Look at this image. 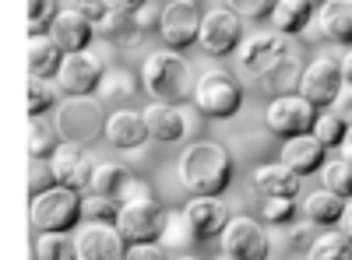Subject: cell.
Listing matches in <instances>:
<instances>
[{
	"mask_svg": "<svg viewBox=\"0 0 352 260\" xmlns=\"http://www.w3.org/2000/svg\"><path fill=\"white\" fill-rule=\"evenodd\" d=\"M342 88H345V74H342V60H335V56H317L303 67L300 95L314 109H331Z\"/></svg>",
	"mask_w": 352,
	"mask_h": 260,
	"instance_id": "cell-7",
	"label": "cell"
},
{
	"mask_svg": "<svg viewBox=\"0 0 352 260\" xmlns=\"http://www.w3.org/2000/svg\"><path fill=\"white\" fill-rule=\"evenodd\" d=\"M144 92H148L155 102H169V106H180L194 99L197 88V78L190 71V64L180 56V49H159L144 60Z\"/></svg>",
	"mask_w": 352,
	"mask_h": 260,
	"instance_id": "cell-2",
	"label": "cell"
},
{
	"mask_svg": "<svg viewBox=\"0 0 352 260\" xmlns=\"http://www.w3.org/2000/svg\"><path fill=\"white\" fill-rule=\"evenodd\" d=\"M349 134V123L338 117L335 109H324V113H317V123H314V137L324 144V148H335V144H342Z\"/></svg>",
	"mask_w": 352,
	"mask_h": 260,
	"instance_id": "cell-33",
	"label": "cell"
},
{
	"mask_svg": "<svg viewBox=\"0 0 352 260\" xmlns=\"http://www.w3.org/2000/svg\"><path fill=\"white\" fill-rule=\"evenodd\" d=\"M314 4H324V0H314Z\"/></svg>",
	"mask_w": 352,
	"mask_h": 260,
	"instance_id": "cell-54",
	"label": "cell"
},
{
	"mask_svg": "<svg viewBox=\"0 0 352 260\" xmlns=\"http://www.w3.org/2000/svg\"><path fill=\"white\" fill-rule=\"evenodd\" d=\"M226 4L240 18H247V21H268L278 0H226Z\"/></svg>",
	"mask_w": 352,
	"mask_h": 260,
	"instance_id": "cell-41",
	"label": "cell"
},
{
	"mask_svg": "<svg viewBox=\"0 0 352 260\" xmlns=\"http://www.w3.org/2000/svg\"><path fill=\"white\" fill-rule=\"evenodd\" d=\"M56 88H60V84L50 81V78H32L28 81V117L39 120L43 113L56 102Z\"/></svg>",
	"mask_w": 352,
	"mask_h": 260,
	"instance_id": "cell-34",
	"label": "cell"
},
{
	"mask_svg": "<svg viewBox=\"0 0 352 260\" xmlns=\"http://www.w3.org/2000/svg\"><path fill=\"white\" fill-rule=\"evenodd\" d=\"M307 260H352V243L338 233V228H331V233L314 239Z\"/></svg>",
	"mask_w": 352,
	"mask_h": 260,
	"instance_id": "cell-32",
	"label": "cell"
},
{
	"mask_svg": "<svg viewBox=\"0 0 352 260\" xmlns=\"http://www.w3.org/2000/svg\"><path fill=\"white\" fill-rule=\"evenodd\" d=\"M342 74H345V81L352 84V49L345 53V60H342Z\"/></svg>",
	"mask_w": 352,
	"mask_h": 260,
	"instance_id": "cell-52",
	"label": "cell"
},
{
	"mask_svg": "<svg viewBox=\"0 0 352 260\" xmlns=\"http://www.w3.org/2000/svg\"><path fill=\"white\" fill-rule=\"evenodd\" d=\"M176 260H197V257H190V253H184V257H176Z\"/></svg>",
	"mask_w": 352,
	"mask_h": 260,
	"instance_id": "cell-53",
	"label": "cell"
},
{
	"mask_svg": "<svg viewBox=\"0 0 352 260\" xmlns=\"http://www.w3.org/2000/svg\"><path fill=\"white\" fill-rule=\"evenodd\" d=\"M134 95H138V81H134V74H131V71H124V67L106 71V74H102V81H99V92H96V99H99V102L116 106V109H124L127 102H134Z\"/></svg>",
	"mask_w": 352,
	"mask_h": 260,
	"instance_id": "cell-26",
	"label": "cell"
},
{
	"mask_svg": "<svg viewBox=\"0 0 352 260\" xmlns=\"http://www.w3.org/2000/svg\"><path fill=\"white\" fill-rule=\"evenodd\" d=\"M320 36L335 46H352V0H324L314 14Z\"/></svg>",
	"mask_w": 352,
	"mask_h": 260,
	"instance_id": "cell-22",
	"label": "cell"
},
{
	"mask_svg": "<svg viewBox=\"0 0 352 260\" xmlns=\"http://www.w3.org/2000/svg\"><path fill=\"white\" fill-rule=\"evenodd\" d=\"M342 211H345V200H342L338 193H331V190H317V193H310V197L303 200L307 222H314V225H320V228H335L338 218H342Z\"/></svg>",
	"mask_w": 352,
	"mask_h": 260,
	"instance_id": "cell-27",
	"label": "cell"
},
{
	"mask_svg": "<svg viewBox=\"0 0 352 260\" xmlns=\"http://www.w3.org/2000/svg\"><path fill=\"white\" fill-rule=\"evenodd\" d=\"M127 180H131V169H127V165H120V162H102V165H96V176H92V193L120 200V193H124Z\"/></svg>",
	"mask_w": 352,
	"mask_h": 260,
	"instance_id": "cell-29",
	"label": "cell"
},
{
	"mask_svg": "<svg viewBox=\"0 0 352 260\" xmlns=\"http://www.w3.org/2000/svg\"><path fill=\"white\" fill-rule=\"evenodd\" d=\"M300 81H303V64L296 60V56H285V60H278L272 71H264L257 78L261 92L272 95V99H282V95H300Z\"/></svg>",
	"mask_w": 352,
	"mask_h": 260,
	"instance_id": "cell-23",
	"label": "cell"
},
{
	"mask_svg": "<svg viewBox=\"0 0 352 260\" xmlns=\"http://www.w3.org/2000/svg\"><path fill=\"white\" fill-rule=\"evenodd\" d=\"M106 109L99 99L92 95H71L67 102L56 106V134H60L67 144H92L106 134Z\"/></svg>",
	"mask_w": 352,
	"mask_h": 260,
	"instance_id": "cell-3",
	"label": "cell"
},
{
	"mask_svg": "<svg viewBox=\"0 0 352 260\" xmlns=\"http://www.w3.org/2000/svg\"><path fill=\"white\" fill-rule=\"evenodd\" d=\"M264 120H268V130L282 141L289 137H303V134H314V123H317V109L303 99V95H282V99H272L268 109H264Z\"/></svg>",
	"mask_w": 352,
	"mask_h": 260,
	"instance_id": "cell-9",
	"label": "cell"
},
{
	"mask_svg": "<svg viewBox=\"0 0 352 260\" xmlns=\"http://www.w3.org/2000/svg\"><path fill=\"white\" fill-rule=\"evenodd\" d=\"M148 123H144V113L124 106L109 113V123H106V141L113 144V148H124V152H138L144 141H148Z\"/></svg>",
	"mask_w": 352,
	"mask_h": 260,
	"instance_id": "cell-17",
	"label": "cell"
},
{
	"mask_svg": "<svg viewBox=\"0 0 352 260\" xmlns=\"http://www.w3.org/2000/svg\"><path fill=\"white\" fill-rule=\"evenodd\" d=\"M222 260H226V257H222Z\"/></svg>",
	"mask_w": 352,
	"mask_h": 260,
	"instance_id": "cell-55",
	"label": "cell"
},
{
	"mask_svg": "<svg viewBox=\"0 0 352 260\" xmlns=\"http://www.w3.org/2000/svg\"><path fill=\"white\" fill-rule=\"evenodd\" d=\"M134 200H155V187L141 176H131L124 193H120V204H134Z\"/></svg>",
	"mask_w": 352,
	"mask_h": 260,
	"instance_id": "cell-44",
	"label": "cell"
},
{
	"mask_svg": "<svg viewBox=\"0 0 352 260\" xmlns=\"http://www.w3.org/2000/svg\"><path fill=\"white\" fill-rule=\"evenodd\" d=\"M131 243L109 222H88L78 233V260H127Z\"/></svg>",
	"mask_w": 352,
	"mask_h": 260,
	"instance_id": "cell-14",
	"label": "cell"
},
{
	"mask_svg": "<svg viewBox=\"0 0 352 260\" xmlns=\"http://www.w3.org/2000/svg\"><path fill=\"white\" fill-rule=\"evenodd\" d=\"M194 106L212 120H229L243 109V84L236 74H229L222 67L215 71H204L197 78V88H194Z\"/></svg>",
	"mask_w": 352,
	"mask_h": 260,
	"instance_id": "cell-4",
	"label": "cell"
},
{
	"mask_svg": "<svg viewBox=\"0 0 352 260\" xmlns=\"http://www.w3.org/2000/svg\"><path fill=\"white\" fill-rule=\"evenodd\" d=\"M127 260H169L155 243H144V246H131L127 250Z\"/></svg>",
	"mask_w": 352,
	"mask_h": 260,
	"instance_id": "cell-48",
	"label": "cell"
},
{
	"mask_svg": "<svg viewBox=\"0 0 352 260\" xmlns=\"http://www.w3.org/2000/svg\"><path fill=\"white\" fill-rule=\"evenodd\" d=\"M162 11H166V8L159 4V0H144V4L134 11L141 32H159V25H162Z\"/></svg>",
	"mask_w": 352,
	"mask_h": 260,
	"instance_id": "cell-43",
	"label": "cell"
},
{
	"mask_svg": "<svg viewBox=\"0 0 352 260\" xmlns=\"http://www.w3.org/2000/svg\"><path fill=\"white\" fill-rule=\"evenodd\" d=\"M53 162V172H56V183L67 187V190H92V176H96V165L92 158L85 155L81 144H60L56 148V155L50 158Z\"/></svg>",
	"mask_w": 352,
	"mask_h": 260,
	"instance_id": "cell-15",
	"label": "cell"
},
{
	"mask_svg": "<svg viewBox=\"0 0 352 260\" xmlns=\"http://www.w3.org/2000/svg\"><path fill=\"white\" fill-rule=\"evenodd\" d=\"M184 215L194 228L197 239H215L226 233V225L232 222V211L226 208L222 197H190L184 204Z\"/></svg>",
	"mask_w": 352,
	"mask_h": 260,
	"instance_id": "cell-16",
	"label": "cell"
},
{
	"mask_svg": "<svg viewBox=\"0 0 352 260\" xmlns=\"http://www.w3.org/2000/svg\"><path fill=\"white\" fill-rule=\"evenodd\" d=\"M50 36H53V43L60 46L64 53H81V49H88V43H92L96 25L88 21V18H81L78 11L64 8L60 14H56V21H53V28H50Z\"/></svg>",
	"mask_w": 352,
	"mask_h": 260,
	"instance_id": "cell-21",
	"label": "cell"
},
{
	"mask_svg": "<svg viewBox=\"0 0 352 260\" xmlns=\"http://www.w3.org/2000/svg\"><path fill=\"white\" fill-rule=\"evenodd\" d=\"M169 225V211L159 200H134V204H120V218L116 228L131 246H144V243H159Z\"/></svg>",
	"mask_w": 352,
	"mask_h": 260,
	"instance_id": "cell-6",
	"label": "cell"
},
{
	"mask_svg": "<svg viewBox=\"0 0 352 260\" xmlns=\"http://www.w3.org/2000/svg\"><path fill=\"white\" fill-rule=\"evenodd\" d=\"M56 0H28V39L32 36H50L56 21Z\"/></svg>",
	"mask_w": 352,
	"mask_h": 260,
	"instance_id": "cell-36",
	"label": "cell"
},
{
	"mask_svg": "<svg viewBox=\"0 0 352 260\" xmlns=\"http://www.w3.org/2000/svg\"><path fill=\"white\" fill-rule=\"evenodd\" d=\"M53 187H60V183H56V172H53V162L32 158V165H28V193L43 197V193H50Z\"/></svg>",
	"mask_w": 352,
	"mask_h": 260,
	"instance_id": "cell-38",
	"label": "cell"
},
{
	"mask_svg": "<svg viewBox=\"0 0 352 260\" xmlns=\"http://www.w3.org/2000/svg\"><path fill=\"white\" fill-rule=\"evenodd\" d=\"M243 152H247V158H254V162L264 165V158H272V152H275V134H272V130L247 134V137H243Z\"/></svg>",
	"mask_w": 352,
	"mask_h": 260,
	"instance_id": "cell-42",
	"label": "cell"
},
{
	"mask_svg": "<svg viewBox=\"0 0 352 260\" xmlns=\"http://www.w3.org/2000/svg\"><path fill=\"white\" fill-rule=\"evenodd\" d=\"M331 109H335L338 117L352 127V84H349V81H345V88L338 92V99H335V106H331Z\"/></svg>",
	"mask_w": 352,
	"mask_h": 260,
	"instance_id": "cell-47",
	"label": "cell"
},
{
	"mask_svg": "<svg viewBox=\"0 0 352 260\" xmlns=\"http://www.w3.org/2000/svg\"><path fill=\"white\" fill-rule=\"evenodd\" d=\"M303 176L296 169H289L285 162H264L254 172V190L268 200V197H300Z\"/></svg>",
	"mask_w": 352,
	"mask_h": 260,
	"instance_id": "cell-18",
	"label": "cell"
},
{
	"mask_svg": "<svg viewBox=\"0 0 352 260\" xmlns=\"http://www.w3.org/2000/svg\"><path fill=\"white\" fill-rule=\"evenodd\" d=\"M296 197H268L264 200V211L261 218L268 225H292V218H296Z\"/></svg>",
	"mask_w": 352,
	"mask_h": 260,
	"instance_id": "cell-39",
	"label": "cell"
},
{
	"mask_svg": "<svg viewBox=\"0 0 352 260\" xmlns=\"http://www.w3.org/2000/svg\"><path fill=\"white\" fill-rule=\"evenodd\" d=\"M335 228H338V233L352 243V197L345 200V211H342V218H338V225H335Z\"/></svg>",
	"mask_w": 352,
	"mask_h": 260,
	"instance_id": "cell-49",
	"label": "cell"
},
{
	"mask_svg": "<svg viewBox=\"0 0 352 260\" xmlns=\"http://www.w3.org/2000/svg\"><path fill=\"white\" fill-rule=\"evenodd\" d=\"M292 49H289V36H282V32H257V36H250L240 49H236V56H240V71L247 74V78H261L264 71H272L278 60H285Z\"/></svg>",
	"mask_w": 352,
	"mask_h": 260,
	"instance_id": "cell-12",
	"label": "cell"
},
{
	"mask_svg": "<svg viewBox=\"0 0 352 260\" xmlns=\"http://www.w3.org/2000/svg\"><path fill=\"white\" fill-rule=\"evenodd\" d=\"M201 11H197V0H169L166 11H162V25H159V36L169 49H187L190 43L201 39Z\"/></svg>",
	"mask_w": 352,
	"mask_h": 260,
	"instance_id": "cell-11",
	"label": "cell"
},
{
	"mask_svg": "<svg viewBox=\"0 0 352 260\" xmlns=\"http://www.w3.org/2000/svg\"><path fill=\"white\" fill-rule=\"evenodd\" d=\"M278 158H282L289 169H296L300 176H310V172H320V165L328 162V148H324V144H320L314 134H303V137L282 141Z\"/></svg>",
	"mask_w": 352,
	"mask_h": 260,
	"instance_id": "cell-19",
	"label": "cell"
},
{
	"mask_svg": "<svg viewBox=\"0 0 352 260\" xmlns=\"http://www.w3.org/2000/svg\"><path fill=\"white\" fill-rule=\"evenodd\" d=\"M201 49L208 56H229L243 46V18L232 8H212L201 18Z\"/></svg>",
	"mask_w": 352,
	"mask_h": 260,
	"instance_id": "cell-8",
	"label": "cell"
},
{
	"mask_svg": "<svg viewBox=\"0 0 352 260\" xmlns=\"http://www.w3.org/2000/svg\"><path fill=\"white\" fill-rule=\"evenodd\" d=\"M67 8L71 11H78L81 18H88V21H92V25H99L102 18H106V4H102V0H67Z\"/></svg>",
	"mask_w": 352,
	"mask_h": 260,
	"instance_id": "cell-45",
	"label": "cell"
},
{
	"mask_svg": "<svg viewBox=\"0 0 352 260\" xmlns=\"http://www.w3.org/2000/svg\"><path fill=\"white\" fill-rule=\"evenodd\" d=\"M102 74L106 71L99 64V56L81 49V53H64V64H60L53 81L60 84V92H67V95H96Z\"/></svg>",
	"mask_w": 352,
	"mask_h": 260,
	"instance_id": "cell-13",
	"label": "cell"
},
{
	"mask_svg": "<svg viewBox=\"0 0 352 260\" xmlns=\"http://www.w3.org/2000/svg\"><path fill=\"white\" fill-rule=\"evenodd\" d=\"M78 218H85L78 190L53 187L50 193L32 197V228L36 233H71Z\"/></svg>",
	"mask_w": 352,
	"mask_h": 260,
	"instance_id": "cell-5",
	"label": "cell"
},
{
	"mask_svg": "<svg viewBox=\"0 0 352 260\" xmlns=\"http://www.w3.org/2000/svg\"><path fill=\"white\" fill-rule=\"evenodd\" d=\"M96 32L109 43H131L134 36H141L134 11H106V18L96 25Z\"/></svg>",
	"mask_w": 352,
	"mask_h": 260,
	"instance_id": "cell-30",
	"label": "cell"
},
{
	"mask_svg": "<svg viewBox=\"0 0 352 260\" xmlns=\"http://www.w3.org/2000/svg\"><path fill=\"white\" fill-rule=\"evenodd\" d=\"M317 228H320V225H314V222L292 225V228H289V246H314V239H317Z\"/></svg>",
	"mask_w": 352,
	"mask_h": 260,
	"instance_id": "cell-46",
	"label": "cell"
},
{
	"mask_svg": "<svg viewBox=\"0 0 352 260\" xmlns=\"http://www.w3.org/2000/svg\"><path fill=\"white\" fill-rule=\"evenodd\" d=\"M159 243L162 246H173V250H187V246H194L201 239L194 236V228H190V222H187L184 211H169V225H166V233H162Z\"/></svg>",
	"mask_w": 352,
	"mask_h": 260,
	"instance_id": "cell-35",
	"label": "cell"
},
{
	"mask_svg": "<svg viewBox=\"0 0 352 260\" xmlns=\"http://www.w3.org/2000/svg\"><path fill=\"white\" fill-rule=\"evenodd\" d=\"M81 211H85L88 222H109V225H116V218H120V200L88 193V197H81Z\"/></svg>",
	"mask_w": 352,
	"mask_h": 260,
	"instance_id": "cell-37",
	"label": "cell"
},
{
	"mask_svg": "<svg viewBox=\"0 0 352 260\" xmlns=\"http://www.w3.org/2000/svg\"><path fill=\"white\" fill-rule=\"evenodd\" d=\"M176 172H180V183L190 197H222L232 183V158L222 144L197 141L184 148Z\"/></svg>",
	"mask_w": 352,
	"mask_h": 260,
	"instance_id": "cell-1",
	"label": "cell"
},
{
	"mask_svg": "<svg viewBox=\"0 0 352 260\" xmlns=\"http://www.w3.org/2000/svg\"><path fill=\"white\" fill-rule=\"evenodd\" d=\"M32 257L36 260H78V239L67 233H39L32 239Z\"/></svg>",
	"mask_w": 352,
	"mask_h": 260,
	"instance_id": "cell-28",
	"label": "cell"
},
{
	"mask_svg": "<svg viewBox=\"0 0 352 260\" xmlns=\"http://www.w3.org/2000/svg\"><path fill=\"white\" fill-rule=\"evenodd\" d=\"M342 158L352 162V127H349V134H345V141H342Z\"/></svg>",
	"mask_w": 352,
	"mask_h": 260,
	"instance_id": "cell-51",
	"label": "cell"
},
{
	"mask_svg": "<svg viewBox=\"0 0 352 260\" xmlns=\"http://www.w3.org/2000/svg\"><path fill=\"white\" fill-rule=\"evenodd\" d=\"M314 0H278L275 4V11H272V25H275V32H282V36H296V32H303V28L314 21Z\"/></svg>",
	"mask_w": 352,
	"mask_h": 260,
	"instance_id": "cell-25",
	"label": "cell"
},
{
	"mask_svg": "<svg viewBox=\"0 0 352 260\" xmlns=\"http://www.w3.org/2000/svg\"><path fill=\"white\" fill-rule=\"evenodd\" d=\"M320 183H324V190L349 200L352 197V162L349 158H328L320 165Z\"/></svg>",
	"mask_w": 352,
	"mask_h": 260,
	"instance_id": "cell-31",
	"label": "cell"
},
{
	"mask_svg": "<svg viewBox=\"0 0 352 260\" xmlns=\"http://www.w3.org/2000/svg\"><path fill=\"white\" fill-rule=\"evenodd\" d=\"M56 148H60V144H56V137H53V130L50 127H43V123H32V137H28V155L32 158H53L56 155Z\"/></svg>",
	"mask_w": 352,
	"mask_h": 260,
	"instance_id": "cell-40",
	"label": "cell"
},
{
	"mask_svg": "<svg viewBox=\"0 0 352 260\" xmlns=\"http://www.w3.org/2000/svg\"><path fill=\"white\" fill-rule=\"evenodd\" d=\"M222 243V257L226 260H268V236H264V228L240 215L226 225V233L219 236Z\"/></svg>",
	"mask_w": 352,
	"mask_h": 260,
	"instance_id": "cell-10",
	"label": "cell"
},
{
	"mask_svg": "<svg viewBox=\"0 0 352 260\" xmlns=\"http://www.w3.org/2000/svg\"><path fill=\"white\" fill-rule=\"evenodd\" d=\"M102 4H106L109 11H138L144 0H102Z\"/></svg>",
	"mask_w": 352,
	"mask_h": 260,
	"instance_id": "cell-50",
	"label": "cell"
},
{
	"mask_svg": "<svg viewBox=\"0 0 352 260\" xmlns=\"http://www.w3.org/2000/svg\"><path fill=\"white\" fill-rule=\"evenodd\" d=\"M144 123H148V134L162 144H176L190 134L187 127V117L180 106H169V102H152L144 109Z\"/></svg>",
	"mask_w": 352,
	"mask_h": 260,
	"instance_id": "cell-20",
	"label": "cell"
},
{
	"mask_svg": "<svg viewBox=\"0 0 352 260\" xmlns=\"http://www.w3.org/2000/svg\"><path fill=\"white\" fill-rule=\"evenodd\" d=\"M64 64V49L53 43V36H32L28 39V74L32 78H56Z\"/></svg>",
	"mask_w": 352,
	"mask_h": 260,
	"instance_id": "cell-24",
	"label": "cell"
}]
</instances>
